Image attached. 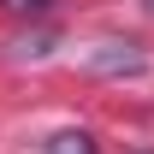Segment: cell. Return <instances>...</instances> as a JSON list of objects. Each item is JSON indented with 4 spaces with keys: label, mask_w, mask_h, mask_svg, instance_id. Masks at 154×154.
<instances>
[{
    "label": "cell",
    "mask_w": 154,
    "mask_h": 154,
    "mask_svg": "<svg viewBox=\"0 0 154 154\" xmlns=\"http://www.w3.org/2000/svg\"><path fill=\"white\" fill-rule=\"evenodd\" d=\"M48 6H54V0H0V12H12V18H36Z\"/></svg>",
    "instance_id": "3957f363"
},
{
    "label": "cell",
    "mask_w": 154,
    "mask_h": 154,
    "mask_svg": "<svg viewBox=\"0 0 154 154\" xmlns=\"http://www.w3.org/2000/svg\"><path fill=\"white\" fill-rule=\"evenodd\" d=\"M89 65L95 71H142V54H136L131 42H107V54H95Z\"/></svg>",
    "instance_id": "6da1fadb"
},
{
    "label": "cell",
    "mask_w": 154,
    "mask_h": 154,
    "mask_svg": "<svg viewBox=\"0 0 154 154\" xmlns=\"http://www.w3.org/2000/svg\"><path fill=\"white\" fill-rule=\"evenodd\" d=\"M148 6H154V0H148Z\"/></svg>",
    "instance_id": "277c9868"
},
{
    "label": "cell",
    "mask_w": 154,
    "mask_h": 154,
    "mask_svg": "<svg viewBox=\"0 0 154 154\" xmlns=\"http://www.w3.org/2000/svg\"><path fill=\"white\" fill-rule=\"evenodd\" d=\"M48 154H101V148L89 131H59V136H48Z\"/></svg>",
    "instance_id": "7a4b0ae2"
}]
</instances>
